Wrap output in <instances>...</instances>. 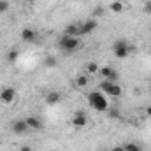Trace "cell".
Instances as JSON below:
<instances>
[{"label":"cell","mask_w":151,"mask_h":151,"mask_svg":"<svg viewBox=\"0 0 151 151\" xmlns=\"http://www.w3.org/2000/svg\"><path fill=\"white\" fill-rule=\"evenodd\" d=\"M88 104H90L95 111H99V113H104V111L109 109L107 97H106L104 93H100V91H91V93H88Z\"/></svg>","instance_id":"cell-1"},{"label":"cell","mask_w":151,"mask_h":151,"mask_svg":"<svg viewBox=\"0 0 151 151\" xmlns=\"http://www.w3.org/2000/svg\"><path fill=\"white\" fill-rule=\"evenodd\" d=\"M58 46L65 51V53H72V51H77L81 42L77 37H69V35H63V37L58 40Z\"/></svg>","instance_id":"cell-2"},{"label":"cell","mask_w":151,"mask_h":151,"mask_svg":"<svg viewBox=\"0 0 151 151\" xmlns=\"http://www.w3.org/2000/svg\"><path fill=\"white\" fill-rule=\"evenodd\" d=\"M134 47L130 46V44H127L125 40H116L113 44V51L114 55L118 56V58H127L128 55H130V51H132Z\"/></svg>","instance_id":"cell-3"},{"label":"cell","mask_w":151,"mask_h":151,"mask_svg":"<svg viewBox=\"0 0 151 151\" xmlns=\"http://www.w3.org/2000/svg\"><path fill=\"white\" fill-rule=\"evenodd\" d=\"M100 90H104L106 95H111V97H119L121 95V86L118 83H111L107 79H104L100 83Z\"/></svg>","instance_id":"cell-4"},{"label":"cell","mask_w":151,"mask_h":151,"mask_svg":"<svg viewBox=\"0 0 151 151\" xmlns=\"http://www.w3.org/2000/svg\"><path fill=\"white\" fill-rule=\"evenodd\" d=\"M14 99H16V90H14V88L7 86V88H4V90L0 91V100H2L4 104H11Z\"/></svg>","instance_id":"cell-5"},{"label":"cell","mask_w":151,"mask_h":151,"mask_svg":"<svg viewBox=\"0 0 151 151\" xmlns=\"http://www.w3.org/2000/svg\"><path fill=\"white\" fill-rule=\"evenodd\" d=\"M95 28H97V21L95 19H88V21H84V23L79 25V35H88Z\"/></svg>","instance_id":"cell-6"},{"label":"cell","mask_w":151,"mask_h":151,"mask_svg":"<svg viewBox=\"0 0 151 151\" xmlns=\"http://www.w3.org/2000/svg\"><path fill=\"white\" fill-rule=\"evenodd\" d=\"M72 125H74L76 128H83V127H86V125H88V116L83 113V111H77V113H74Z\"/></svg>","instance_id":"cell-7"},{"label":"cell","mask_w":151,"mask_h":151,"mask_svg":"<svg viewBox=\"0 0 151 151\" xmlns=\"http://www.w3.org/2000/svg\"><path fill=\"white\" fill-rule=\"evenodd\" d=\"M30 130V127L27 125V121L25 119H18V121H14L12 123V132L14 134H18V135H23V134H27Z\"/></svg>","instance_id":"cell-8"},{"label":"cell","mask_w":151,"mask_h":151,"mask_svg":"<svg viewBox=\"0 0 151 151\" xmlns=\"http://www.w3.org/2000/svg\"><path fill=\"white\" fill-rule=\"evenodd\" d=\"M60 100H62V93H60V91L51 90V91L46 93V104H47V106H56Z\"/></svg>","instance_id":"cell-9"},{"label":"cell","mask_w":151,"mask_h":151,"mask_svg":"<svg viewBox=\"0 0 151 151\" xmlns=\"http://www.w3.org/2000/svg\"><path fill=\"white\" fill-rule=\"evenodd\" d=\"M21 39L25 42H35L37 40V32L32 30V28H23L21 30Z\"/></svg>","instance_id":"cell-10"},{"label":"cell","mask_w":151,"mask_h":151,"mask_svg":"<svg viewBox=\"0 0 151 151\" xmlns=\"http://www.w3.org/2000/svg\"><path fill=\"white\" fill-rule=\"evenodd\" d=\"M25 121H27V125L32 130H40L42 128V121L39 119L37 116H28V118H25Z\"/></svg>","instance_id":"cell-11"},{"label":"cell","mask_w":151,"mask_h":151,"mask_svg":"<svg viewBox=\"0 0 151 151\" xmlns=\"http://www.w3.org/2000/svg\"><path fill=\"white\" fill-rule=\"evenodd\" d=\"M63 35H69V37H77V35H79V25H76V23L69 25V27L65 28Z\"/></svg>","instance_id":"cell-12"},{"label":"cell","mask_w":151,"mask_h":151,"mask_svg":"<svg viewBox=\"0 0 151 151\" xmlns=\"http://www.w3.org/2000/svg\"><path fill=\"white\" fill-rule=\"evenodd\" d=\"M88 81H90V77L84 74L77 76L76 77V86H79V88H84V86H88Z\"/></svg>","instance_id":"cell-13"},{"label":"cell","mask_w":151,"mask_h":151,"mask_svg":"<svg viewBox=\"0 0 151 151\" xmlns=\"http://www.w3.org/2000/svg\"><path fill=\"white\" fill-rule=\"evenodd\" d=\"M109 9L113 11V12H121L125 7H123V4L119 2V0H114V2H111V5H109Z\"/></svg>","instance_id":"cell-14"},{"label":"cell","mask_w":151,"mask_h":151,"mask_svg":"<svg viewBox=\"0 0 151 151\" xmlns=\"http://www.w3.org/2000/svg\"><path fill=\"white\" fill-rule=\"evenodd\" d=\"M99 72H100V76H104V79H109L111 74H113V69L111 67H102V69H99Z\"/></svg>","instance_id":"cell-15"},{"label":"cell","mask_w":151,"mask_h":151,"mask_svg":"<svg viewBox=\"0 0 151 151\" xmlns=\"http://www.w3.org/2000/svg\"><path fill=\"white\" fill-rule=\"evenodd\" d=\"M18 56H19V51H18V49H12V51H9V56H7V60H9L11 63H14V62L18 60Z\"/></svg>","instance_id":"cell-16"},{"label":"cell","mask_w":151,"mask_h":151,"mask_svg":"<svg viewBox=\"0 0 151 151\" xmlns=\"http://www.w3.org/2000/svg\"><path fill=\"white\" fill-rule=\"evenodd\" d=\"M86 70H88L90 74H97V72H99V65H97L95 62H90V63L86 65Z\"/></svg>","instance_id":"cell-17"},{"label":"cell","mask_w":151,"mask_h":151,"mask_svg":"<svg viewBox=\"0 0 151 151\" xmlns=\"http://www.w3.org/2000/svg\"><path fill=\"white\" fill-rule=\"evenodd\" d=\"M125 151H142V150H141L139 144H135V142H128V144H125Z\"/></svg>","instance_id":"cell-18"},{"label":"cell","mask_w":151,"mask_h":151,"mask_svg":"<svg viewBox=\"0 0 151 151\" xmlns=\"http://www.w3.org/2000/svg\"><path fill=\"white\" fill-rule=\"evenodd\" d=\"M44 63H46V67H56V58L55 56H47L44 60Z\"/></svg>","instance_id":"cell-19"},{"label":"cell","mask_w":151,"mask_h":151,"mask_svg":"<svg viewBox=\"0 0 151 151\" xmlns=\"http://www.w3.org/2000/svg\"><path fill=\"white\" fill-rule=\"evenodd\" d=\"M7 9H9V4L5 0H0V12H5Z\"/></svg>","instance_id":"cell-20"},{"label":"cell","mask_w":151,"mask_h":151,"mask_svg":"<svg viewBox=\"0 0 151 151\" xmlns=\"http://www.w3.org/2000/svg\"><path fill=\"white\" fill-rule=\"evenodd\" d=\"M102 14H104V7H97L93 12V16H102Z\"/></svg>","instance_id":"cell-21"},{"label":"cell","mask_w":151,"mask_h":151,"mask_svg":"<svg viewBox=\"0 0 151 151\" xmlns=\"http://www.w3.org/2000/svg\"><path fill=\"white\" fill-rule=\"evenodd\" d=\"M109 116H111L113 119H116V116H119V113H118L116 109H113V111H109Z\"/></svg>","instance_id":"cell-22"},{"label":"cell","mask_w":151,"mask_h":151,"mask_svg":"<svg viewBox=\"0 0 151 151\" xmlns=\"http://www.w3.org/2000/svg\"><path fill=\"white\" fill-rule=\"evenodd\" d=\"M144 9H146V12H148V14H151V2L146 4V7H144Z\"/></svg>","instance_id":"cell-23"},{"label":"cell","mask_w":151,"mask_h":151,"mask_svg":"<svg viewBox=\"0 0 151 151\" xmlns=\"http://www.w3.org/2000/svg\"><path fill=\"white\" fill-rule=\"evenodd\" d=\"M113 151H125V146H116L113 148Z\"/></svg>","instance_id":"cell-24"},{"label":"cell","mask_w":151,"mask_h":151,"mask_svg":"<svg viewBox=\"0 0 151 151\" xmlns=\"http://www.w3.org/2000/svg\"><path fill=\"white\" fill-rule=\"evenodd\" d=\"M146 116H148V118H151V106H148V107H146Z\"/></svg>","instance_id":"cell-25"},{"label":"cell","mask_w":151,"mask_h":151,"mask_svg":"<svg viewBox=\"0 0 151 151\" xmlns=\"http://www.w3.org/2000/svg\"><path fill=\"white\" fill-rule=\"evenodd\" d=\"M19 151H32V150H30L28 146H23V148H21V150H19Z\"/></svg>","instance_id":"cell-26"},{"label":"cell","mask_w":151,"mask_h":151,"mask_svg":"<svg viewBox=\"0 0 151 151\" xmlns=\"http://www.w3.org/2000/svg\"><path fill=\"white\" fill-rule=\"evenodd\" d=\"M76 2H79V0H76Z\"/></svg>","instance_id":"cell-27"},{"label":"cell","mask_w":151,"mask_h":151,"mask_svg":"<svg viewBox=\"0 0 151 151\" xmlns=\"http://www.w3.org/2000/svg\"><path fill=\"white\" fill-rule=\"evenodd\" d=\"M146 2H150V0H146Z\"/></svg>","instance_id":"cell-28"}]
</instances>
